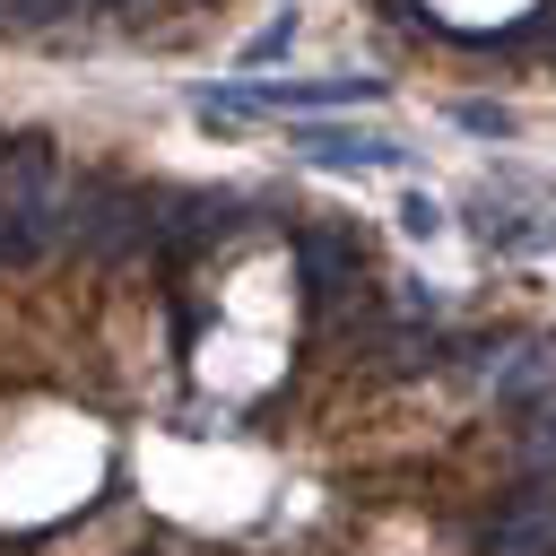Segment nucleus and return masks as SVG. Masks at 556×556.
<instances>
[{
	"mask_svg": "<svg viewBox=\"0 0 556 556\" xmlns=\"http://www.w3.org/2000/svg\"><path fill=\"white\" fill-rule=\"evenodd\" d=\"M52 243H70V182H61L43 139H17L9 165H0V252L43 261Z\"/></svg>",
	"mask_w": 556,
	"mask_h": 556,
	"instance_id": "1",
	"label": "nucleus"
},
{
	"mask_svg": "<svg viewBox=\"0 0 556 556\" xmlns=\"http://www.w3.org/2000/svg\"><path fill=\"white\" fill-rule=\"evenodd\" d=\"M70 243L87 261H122V252L156 243V200L122 191V182H70Z\"/></svg>",
	"mask_w": 556,
	"mask_h": 556,
	"instance_id": "2",
	"label": "nucleus"
},
{
	"mask_svg": "<svg viewBox=\"0 0 556 556\" xmlns=\"http://www.w3.org/2000/svg\"><path fill=\"white\" fill-rule=\"evenodd\" d=\"M295 148H304V165H374V174H391V165L408 156L400 139H382V130H339V122L295 130Z\"/></svg>",
	"mask_w": 556,
	"mask_h": 556,
	"instance_id": "3",
	"label": "nucleus"
},
{
	"mask_svg": "<svg viewBox=\"0 0 556 556\" xmlns=\"http://www.w3.org/2000/svg\"><path fill=\"white\" fill-rule=\"evenodd\" d=\"M295 269H304V287H313V295H339V287H356L365 252H356V235L313 226V235H295Z\"/></svg>",
	"mask_w": 556,
	"mask_h": 556,
	"instance_id": "4",
	"label": "nucleus"
},
{
	"mask_svg": "<svg viewBox=\"0 0 556 556\" xmlns=\"http://www.w3.org/2000/svg\"><path fill=\"white\" fill-rule=\"evenodd\" d=\"M486 547H495V556H547V547H556V513H547V495L530 486V495L486 530Z\"/></svg>",
	"mask_w": 556,
	"mask_h": 556,
	"instance_id": "5",
	"label": "nucleus"
},
{
	"mask_svg": "<svg viewBox=\"0 0 556 556\" xmlns=\"http://www.w3.org/2000/svg\"><path fill=\"white\" fill-rule=\"evenodd\" d=\"M547 391H556V365H547V348H513V356L495 365V400L530 408V400H547Z\"/></svg>",
	"mask_w": 556,
	"mask_h": 556,
	"instance_id": "6",
	"label": "nucleus"
},
{
	"mask_svg": "<svg viewBox=\"0 0 556 556\" xmlns=\"http://www.w3.org/2000/svg\"><path fill=\"white\" fill-rule=\"evenodd\" d=\"M486 243H513V252H547V243H556V226H530L521 208L486 200Z\"/></svg>",
	"mask_w": 556,
	"mask_h": 556,
	"instance_id": "7",
	"label": "nucleus"
},
{
	"mask_svg": "<svg viewBox=\"0 0 556 556\" xmlns=\"http://www.w3.org/2000/svg\"><path fill=\"white\" fill-rule=\"evenodd\" d=\"M521 460H530L539 478H556V391H547V400H530V434H521Z\"/></svg>",
	"mask_w": 556,
	"mask_h": 556,
	"instance_id": "8",
	"label": "nucleus"
},
{
	"mask_svg": "<svg viewBox=\"0 0 556 556\" xmlns=\"http://www.w3.org/2000/svg\"><path fill=\"white\" fill-rule=\"evenodd\" d=\"M287 35H295V17H269V26L243 43V61H252V70H261V61H278V52H287Z\"/></svg>",
	"mask_w": 556,
	"mask_h": 556,
	"instance_id": "9",
	"label": "nucleus"
},
{
	"mask_svg": "<svg viewBox=\"0 0 556 556\" xmlns=\"http://www.w3.org/2000/svg\"><path fill=\"white\" fill-rule=\"evenodd\" d=\"M460 130H478V139H504V130H513V113H504V104H460Z\"/></svg>",
	"mask_w": 556,
	"mask_h": 556,
	"instance_id": "10",
	"label": "nucleus"
},
{
	"mask_svg": "<svg viewBox=\"0 0 556 556\" xmlns=\"http://www.w3.org/2000/svg\"><path fill=\"white\" fill-rule=\"evenodd\" d=\"M400 226H408V235H434V226H443V208H434V200H426V191H417V200H408V208H400Z\"/></svg>",
	"mask_w": 556,
	"mask_h": 556,
	"instance_id": "11",
	"label": "nucleus"
},
{
	"mask_svg": "<svg viewBox=\"0 0 556 556\" xmlns=\"http://www.w3.org/2000/svg\"><path fill=\"white\" fill-rule=\"evenodd\" d=\"M104 9H113V17H130V26H148V17L165 9V0H104Z\"/></svg>",
	"mask_w": 556,
	"mask_h": 556,
	"instance_id": "12",
	"label": "nucleus"
},
{
	"mask_svg": "<svg viewBox=\"0 0 556 556\" xmlns=\"http://www.w3.org/2000/svg\"><path fill=\"white\" fill-rule=\"evenodd\" d=\"M0 26H35V0H0Z\"/></svg>",
	"mask_w": 556,
	"mask_h": 556,
	"instance_id": "13",
	"label": "nucleus"
}]
</instances>
